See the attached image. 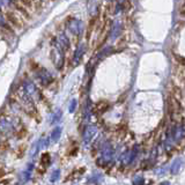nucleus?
<instances>
[{"mask_svg":"<svg viewBox=\"0 0 185 185\" xmlns=\"http://www.w3.org/2000/svg\"><path fill=\"white\" fill-rule=\"evenodd\" d=\"M182 164H183V160L182 159H176L175 162L172 163V165H171V169H170L171 174L172 175H176L178 171H179V169H180Z\"/></svg>","mask_w":185,"mask_h":185,"instance_id":"nucleus-1","label":"nucleus"},{"mask_svg":"<svg viewBox=\"0 0 185 185\" xmlns=\"http://www.w3.org/2000/svg\"><path fill=\"white\" fill-rule=\"evenodd\" d=\"M31 170H32V164H29V165H28V168H27V170L22 174V179H21V182H22V183L27 182V180L30 178V176H31Z\"/></svg>","mask_w":185,"mask_h":185,"instance_id":"nucleus-2","label":"nucleus"},{"mask_svg":"<svg viewBox=\"0 0 185 185\" xmlns=\"http://www.w3.org/2000/svg\"><path fill=\"white\" fill-rule=\"evenodd\" d=\"M102 157H103L104 161L109 162L111 159H112V149L111 148H106L103 150V154H102Z\"/></svg>","mask_w":185,"mask_h":185,"instance_id":"nucleus-3","label":"nucleus"},{"mask_svg":"<svg viewBox=\"0 0 185 185\" xmlns=\"http://www.w3.org/2000/svg\"><path fill=\"white\" fill-rule=\"evenodd\" d=\"M94 133H95V127H90V128H88V131L86 132V135H85V141H86V142L90 141V139H91V137L94 135Z\"/></svg>","mask_w":185,"mask_h":185,"instance_id":"nucleus-4","label":"nucleus"},{"mask_svg":"<svg viewBox=\"0 0 185 185\" xmlns=\"http://www.w3.org/2000/svg\"><path fill=\"white\" fill-rule=\"evenodd\" d=\"M133 184L134 185H143L145 184V178L140 176V175H137L133 178Z\"/></svg>","mask_w":185,"mask_h":185,"instance_id":"nucleus-5","label":"nucleus"},{"mask_svg":"<svg viewBox=\"0 0 185 185\" xmlns=\"http://www.w3.org/2000/svg\"><path fill=\"white\" fill-rule=\"evenodd\" d=\"M59 135H60V128H56V130L53 131V133H52V140L57 141L58 140V138H59Z\"/></svg>","mask_w":185,"mask_h":185,"instance_id":"nucleus-6","label":"nucleus"},{"mask_svg":"<svg viewBox=\"0 0 185 185\" xmlns=\"http://www.w3.org/2000/svg\"><path fill=\"white\" fill-rule=\"evenodd\" d=\"M59 175H60V170H56L53 174H52V177H51V182H56V180H58L59 179Z\"/></svg>","mask_w":185,"mask_h":185,"instance_id":"nucleus-7","label":"nucleus"},{"mask_svg":"<svg viewBox=\"0 0 185 185\" xmlns=\"http://www.w3.org/2000/svg\"><path fill=\"white\" fill-rule=\"evenodd\" d=\"M160 185H170V183H169V182H163V183H161Z\"/></svg>","mask_w":185,"mask_h":185,"instance_id":"nucleus-8","label":"nucleus"}]
</instances>
